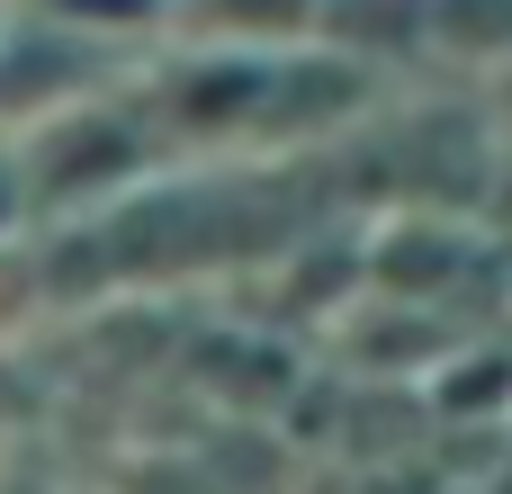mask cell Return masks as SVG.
Listing matches in <instances>:
<instances>
[{
    "label": "cell",
    "instance_id": "obj_1",
    "mask_svg": "<svg viewBox=\"0 0 512 494\" xmlns=\"http://www.w3.org/2000/svg\"><path fill=\"white\" fill-rule=\"evenodd\" d=\"M459 261H468V243H459L450 225H405V234L378 243V279H387V288H432V279H450Z\"/></svg>",
    "mask_w": 512,
    "mask_h": 494
},
{
    "label": "cell",
    "instance_id": "obj_3",
    "mask_svg": "<svg viewBox=\"0 0 512 494\" xmlns=\"http://www.w3.org/2000/svg\"><path fill=\"white\" fill-rule=\"evenodd\" d=\"M504 396H512V351H486V360H468V369L441 378V405L450 414H495Z\"/></svg>",
    "mask_w": 512,
    "mask_h": 494
},
{
    "label": "cell",
    "instance_id": "obj_2",
    "mask_svg": "<svg viewBox=\"0 0 512 494\" xmlns=\"http://www.w3.org/2000/svg\"><path fill=\"white\" fill-rule=\"evenodd\" d=\"M45 18L72 27V36H126V27L171 18V0H45Z\"/></svg>",
    "mask_w": 512,
    "mask_h": 494
}]
</instances>
